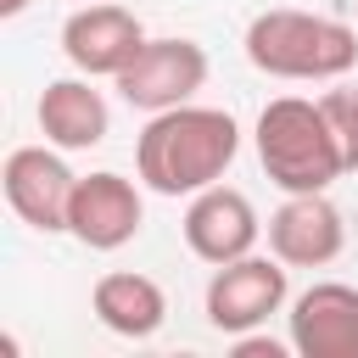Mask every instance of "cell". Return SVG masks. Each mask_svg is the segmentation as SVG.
Segmentation results:
<instances>
[{
    "mask_svg": "<svg viewBox=\"0 0 358 358\" xmlns=\"http://www.w3.org/2000/svg\"><path fill=\"white\" fill-rule=\"evenodd\" d=\"M257 162L268 173V185H280L285 196H302V190H330L341 173H347V157L336 145V129L324 117L319 101H302V95H274L263 112H257Z\"/></svg>",
    "mask_w": 358,
    "mask_h": 358,
    "instance_id": "cell-3",
    "label": "cell"
},
{
    "mask_svg": "<svg viewBox=\"0 0 358 358\" xmlns=\"http://www.w3.org/2000/svg\"><path fill=\"white\" fill-rule=\"evenodd\" d=\"M78 6H90V0H78Z\"/></svg>",
    "mask_w": 358,
    "mask_h": 358,
    "instance_id": "cell-17",
    "label": "cell"
},
{
    "mask_svg": "<svg viewBox=\"0 0 358 358\" xmlns=\"http://www.w3.org/2000/svg\"><path fill=\"white\" fill-rule=\"evenodd\" d=\"M28 6H34V0H0V17H6V22H11V17H22V11H28Z\"/></svg>",
    "mask_w": 358,
    "mask_h": 358,
    "instance_id": "cell-16",
    "label": "cell"
},
{
    "mask_svg": "<svg viewBox=\"0 0 358 358\" xmlns=\"http://www.w3.org/2000/svg\"><path fill=\"white\" fill-rule=\"evenodd\" d=\"M341 246H347V224H341V207L324 190L285 196L268 218V252L285 268H324V263L341 257Z\"/></svg>",
    "mask_w": 358,
    "mask_h": 358,
    "instance_id": "cell-11",
    "label": "cell"
},
{
    "mask_svg": "<svg viewBox=\"0 0 358 358\" xmlns=\"http://www.w3.org/2000/svg\"><path fill=\"white\" fill-rule=\"evenodd\" d=\"M179 229H185V246H190L201 263H213V268H218V263H235V257H246V252H257V241H263L257 207H252L241 190H229L224 179L190 196Z\"/></svg>",
    "mask_w": 358,
    "mask_h": 358,
    "instance_id": "cell-10",
    "label": "cell"
},
{
    "mask_svg": "<svg viewBox=\"0 0 358 358\" xmlns=\"http://www.w3.org/2000/svg\"><path fill=\"white\" fill-rule=\"evenodd\" d=\"M241 151V123L224 106H168L151 112L134 140V173L157 196H196L229 173Z\"/></svg>",
    "mask_w": 358,
    "mask_h": 358,
    "instance_id": "cell-1",
    "label": "cell"
},
{
    "mask_svg": "<svg viewBox=\"0 0 358 358\" xmlns=\"http://www.w3.org/2000/svg\"><path fill=\"white\" fill-rule=\"evenodd\" d=\"M34 117H39V134H45L50 145H62V151H90V145H101L106 129H112L106 95H101L95 78H84V73L50 78V84L39 90Z\"/></svg>",
    "mask_w": 358,
    "mask_h": 358,
    "instance_id": "cell-12",
    "label": "cell"
},
{
    "mask_svg": "<svg viewBox=\"0 0 358 358\" xmlns=\"http://www.w3.org/2000/svg\"><path fill=\"white\" fill-rule=\"evenodd\" d=\"M241 45L257 73L296 78V84H336L358 67V28L324 11H296V6L257 11Z\"/></svg>",
    "mask_w": 358,
    "mask_h": 358,
    "instance_id": "cell-2",
    "label": "cell"
},
{
    "mask_svg": "<svg viewBox=\"0 0 358 358\" xmlns=\"http://www.w3.org/2000/svg\"><path fill=\"white\" fill-rule=\"evenodd\" d=\"M285 347H291V341H285ZM285 347L268 341V336H252V330L235 336V352H241V358H285Z\"/></svg>",
    "mask_w": 358,
    "mask_h": 358,
    "instance_id": "cell-15",
    "label": "cell"
},
{
    "mask_svg": "<svg viewBox=\"0 0 358 358\" xmlns=\"http://www.w3.org/2000/svg\"><path fill=\"white\" fill-rule=\"evenodd\" d=\"M285 296H291V268H285L274 252H268V257L246 252V257L213 268L201 308H207V324H213L218 336H246V330L268 324V319L285 308Z\"/></svg>",
    "mask_w": 358,
    "mask_h": 358,
    "instance_id": "cell-4",
    "label": "cell"
},
{
    "mask_svg": "<svg viewBox=\"0 0 358 358\" xmlns=\"http://www.w3.org/2000/svg\"><path fill=\"white\" fill-rule=\"evenodd\" d=\"M319 106H324V117H330V129H336V145H341V157H347V173H358V90L336 78V90L319 95Z\"/></svg>",
    "mask_w": 358,
    "mask_h": 358,
    "instance_id": "cell-14",
    "label": "cell"
},
{
    "mask_svg": "<svg viewBox=\"0 0 358 358\" xmlns=\"http://www.w3.org/2000/svg\"><path fill=\"white\" fill-rule=\"evenodd\" d=\"M0 185H6V207L39 229V235H67V213H73V190H78V173L62 162V145H17L0 168Z\"/></svg>",
    "mask_w": 358,
    "mask_h": 358,
    "instance_id": "cell-5",
    "label": "cell"
},
{
    "mask_svg": "<svg viewBox=\"0 0 358 358\" xmlns=\"http://www.w3.org/2000/svg\"><path fill=\"white\" fill-rule=\"evenodd\" d=\"M117 95L134 106V112H168V106H185L196 101V90L207 84V50L185 34H168V39H145V50L112 78Z\"/></svg>",
    "mask_w": 358,
    "mask_h": 358,
    "instance_id": "cell-6",
    "label": "cell"
},
{
    "mask_svg": "<svg viewBox=\"0 0 358 358\" xmlns=\"http://www.w3.org/2000/svg\"><path fill=\"white\" fill-rule=\"evenodd\" d=\"M145 224V196L134 179L101 168V173H78L73 190V213H67V235L90 252H117L140 235Z\"/></svg>",
    "mask_w": 358,
    "mask_h": 358,
    "instance_id": "cell-8",
    "label": "cell"
},
{
    "mask_svg": "<svg viewBox=\"0 0 358 358\" xmlns=\"http://www.w3.org/2000/svg\"><path fill=\"white\" fill-rule=\"evenodd\" d=\"M145 50V28L129 6L117 0H90L73 6V17L62 22V56L73 62V73L84 78H117L134 56Z\"/></svg>",
    "mask_w": 358,
    "mask_h": 358,
    "instance_id": "cell-7",
    "label": "cell"
},
{
    "mask_svg": "<svg viewBox=\"0 0 358 358\" xmlns=\"http://www.w3.org/2000/svg\"><path fill=\"white\" fill-rule=\"evenodd\" d=\"M90 308H95V319H101L112 336H123V341H145V336H157L162 319H168L162 285H157L151 274H134V268L101 274L95 291H90Z\"/></svg>",
    "mask_w": 358,
    "mask_h": 358,
    "instance_id": "cell-13",
    "label": "cell"
},
{
    "mask_svg": "<svg viewBox=\"0 0 358 358\" xmlns=\"http://www.w3.org/2000/svg\"><path fill=\"white\" fill-rule=\"evenodd\" d=\"M285 341L302 358H358V285L313 280L285 313Z\"/></svg>",
    "mask_w": 358,
    "mask_h": 358,
    "instance_id": "cell-9",
    "label": "cell"
}]
</instances>
